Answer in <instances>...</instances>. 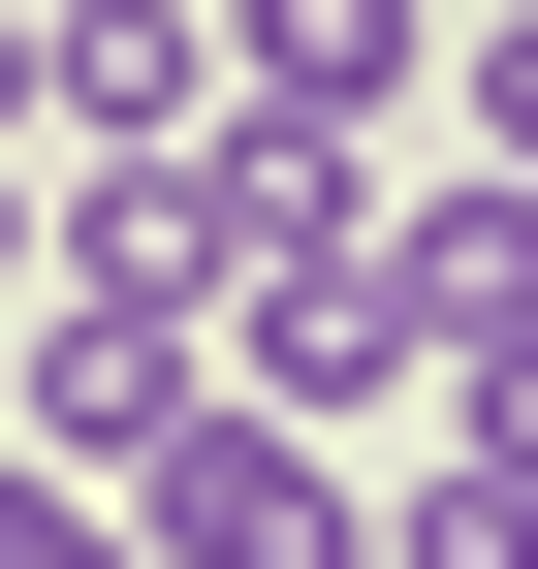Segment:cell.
Listing matches in <instances>:
<instances>
[{
  "instance_id": "6da1fadb",
  "label": "cell",
  "mask_w": 538,
  "mask_h": 569,
  "mask_svg": "<svg viewBox=\"0 0 538 569\" xmlns=\"http://www.w3.org/2000/svg\"><path fill=\"white\" fill-rule=\"evenodd\" d=\"M96 507H127V569H380V475L317 443V411H253V380H190Z\"/></svg>"
},
{
  "instance_id": "7a4b0ae2",
  "label": "cell",
  "mask_w": 538,
  "mask_h": 569,
  "mask_svg": "<svg viewBox=\"0 0 538 569\" xmlns=\"http://www.w3.org/2000/svg\"><path fill=\"white\" fill-rule=\"evenodd\" d=\"M380 317H412V380H507V348H538V190L507 159L380 190Z\"/></svg>"
},
{
  "instance_id": "3957f363",
  "label": "cell",
  "mask_w": 538,
  "mask_h": 569,
  "mask_svg": "<svg viewBox=\"0 0 538 569\" xmlns=\"http://www.w3.org/2000/svg\"><path fill=\"white\" fill-rule=\"evenodd\" d=\"M190 348H222L253 411H317V443H349V411H412V317H380V253H253Z\"/></svg>"
},
{
  "instance_id": "277c9868",
  "label": "cell",
  "mask_w": 538,
  "mask_h": 569,
  "mask_svg": "<svg viewBox=\"0 0 538 569\" xmlns=\"http://www.w3.org/2000/svg\"><path fill=\"white\" fill-rule=\"evenodd\" d=\"M0 380H32V443H63V475H127L190 380H222V348H190L159 284H32V348H0Z\"/></svg>"
},
{
  "instance_id": "5b68a950",
  "label": "cell",
  "mask_w": 538,
  "mask_h": 569,
  "mask_svg": "<svg viewBox=\"0 0 538 569\" xmlns=\"http://www.w3.org/2000/svg\"><path fill=\"white\" fill-rule=\"evenodd\" d=\"M222 96L253 127H412L444 96V0H222Z\"/></svg>"
},
{
  "instance_id": "8992f818",
  "label": "cell",
  "mask_w": 538,
  "mask_h": 569,
  "mask_svg": "<svg viewBox=\"0 0 538 569\" xmlns=\"http://www.w3.org/2000/svg\"><path fill=\"white\" fill-rule=\"evenodd\" d=\"M32 127H222V0H32Z\"/></svg>"
},
{
  "instance_id": "52a82bcc",
  "label": "cell",
  "mask_w": 538,
  "mask_h": 569,
  "mask_svg": "<svg viewBox=\"0 0 538 569\" xmlns=\"http://www.w3.org/2000/svg\"><path fill=\"white\" fill-rule=\"evenodd\" d=\"M380 569H538V443H507V411H444V475L380 507Z\"/></svg>"
},
{
  "instance_id": "ba28073f",
  "label": "cell",
  "mask_w": 538,
  "mask_h": 569,
  "mask_svg": "<svg viewBox=\"0 0 538 569\" xmlns=\"http://www.w3.org/2000/svg\"><path fill=\"white\" fill-rule=\"evenodd\" d=\"M412 127H444V159H507V190H538V0H507V32H476V63H444V96H412Z\"/></svg>"
},
{
  "instance_id": "9c48e42d",
  "label": "cell",
  "mask_w": 538,
  "mask_h": 569,
  "mask_svg": "<svg viewBox=\"0 0 538 569\" xmlns=\"http://www.w3.org/2000/svg\"><path fill=\"white\" fill-rule=\"evenodd\" d=\"M0 569H127V507H96L63 443H0Z\"/></svg>"
},
{
  "instance_id": "30bf717a",
  "label": "cell",
  "mask_w": 538,
  "mask_h": 569,
  "mask_svg": "<svg viewBox=\"0 0 538 569\" xmlns=\"http://www.w3.org/2000/svg\"><path fill=\"white\" fill-rule=\"evenodd\" d=\"M0 284H32V159H0Z\"/></svg>"
}]
</instances>
